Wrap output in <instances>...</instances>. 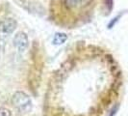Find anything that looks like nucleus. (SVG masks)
I'll return each instance as SVG.
<instances>
[{
    "mask_svg": "<svg viewBox=\"0 0 128 116\" xmlns=\"http://www.w3.org/2000/svg\"><path fill=\"white\" fill-rule=\"evenodd\" d=\"M66 40H68V36L64 33H57L53 38V44L56 45H63Z\"/></svg>",
    "mask_w": 128,
    "mask_h": 116,
    "instance_id": "20e7f679",
    "label": "nucleus"
},
{
    "mask_svg": "<svg viewBox=\"0 0 128 116\" xmlns=\"http://www.w3.org/2000/svg\"><path fill=\"white\" fill-rule=\"evenodd\" d=\"M0 116H11V112L10 110H8L7 108H0Z\"/></svg>",
    "mask_w": 128,
    "mask_h": 116,
    "instance_id": "423d86ee",
    "label": "nucleus"
},
{
    "mask_svg": "<svg viewBox=\"0 0 128 116\" xmlns=\"http://www.w3.org/2000/svg\"><path fill=\"white\" fill-rule=\"evenodd\" d=\"M14 45L18 49L20 52L24 51L28 46V38L25 33L19 32L14 38Z\"/></svg>",
    "mask_w": 128,
    "mask_h": 116,
    "instance_id": "f03ea898",
    "label": "nucleus"
},
{
    "mask_svg": "<svg viewBox=\"0 0 128 116\" xmlns=\"http://www.w3.org/2000/svg\"><path fill=\"white\" fill-rule=\"evenodd\" d=\"M13 104L20 113H27L32 109V101L30 97L22 91H18L14 94Z\"/></svg>",
    "mask_w": 128,
    "mask_h": 116,
    "instance_id": "f257e3e1",
    "label": "nucleus"
},
{
    "mask_svg": "<svg viewBox=\"0 0 128 116\" xmlns=\"http://www.w3.org/2000/svg\"><path fill=\"white\" fill-rule=\"evenodd\" d=\"M16 27V22L12 19H4L3 21H0V33L4 34H11Z\"/></svg>",
    "mask_w": 128,
    "mask_h": 116,
    "instance_id": "7ed1b4c3",
    "label": "nucleus"
},
{
    "mask_svg": "<svg viewBox=\"0 0 128 116\" xmlns=\"http://www.w3.org/2000/svg\"><path fill=\"white\" fill-rule=\"evenodd\" d=\"M85 0H66V4L70 8H78L84 4Z\"/></svg>",
    "mask_w": 128,
    "mask_h": 116,
    "instance_id": "39448f33",
    "label": "nucleus"
}]
</instances>
